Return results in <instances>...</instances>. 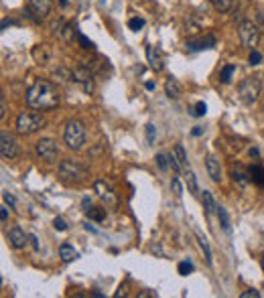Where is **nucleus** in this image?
<instances>
[{
	"instance_id": "4",
	"label": "nucleus",
	"mask_w": 264,
	"mask_h": 298,
	"mask_svg": "<svg viewBox=\"0 0 264 298\" xmlns=\"http://www.w3.org/2000/svg\"><path fill=\"white\" fill-rule=\"evenodd\" d=\"M260 90H262V81H260V77L252 75V77H246V79L238 85V96H240V100H242L244 104L252 106V104L258 100Z\"/></svg>"
},
{
	"instance_id": "6",
	"label": "nucleus",
	"mask_w": 264,
	"mask_h": 298,
	"mask_svg": "<svg viewBox=\"0 0 264 298\" xmlns=\"http://www.w3.org/2000/svg\"><path fill=\"white\" fill-rule=\"evenodd\" d=\"M43 126H45V120L39 114H20L16 118V130L20 134H35Z\"/></svg>"
},
{
	"instance_id": "33",
	"label": "nucleus",
	"mask_w": 264,
	"mask_h": 298,
	"mask_svg": "<svg viewBox=\"0 0 264 298\" xmlns=\"http://www.w3.org/2000/svg\"><path fill=\"white\" fill-rule=\"evenodd\" d=\"M154 138H156V128H154V124H148L146 126V142L154 144Z\"/></svg>"
},
{
	"instance_id": "10",
	"label": "nucleus",
	"mask_w": 264,
	"mask_h": 298,
	"mask_svg": "<svg viewBox=\"0 0 264 298\" xmlns=\"http://www.w3.org/2000/svg\"><path fill=\"white\" fill-rule=\"evenodd\" d=\"M94 189H96V193H98V197L106 203V205H116V195H114V191H112V187L110 185H106L104 181H96L94 183Z\"/></svg>"
},
{
	"instance_id": "43",
	"label": "nucleus",
	"mask_w": 264,
	"mask_h": 298,
	"mask_svg": "<svg viewBox=\"0 0 264 298\" xmlns=\"http://www.w3.org/2000/svg\"><path fill=\"white\" fill-rule=\"evenodd\" d=\"M0 217H2V221H6L8 219V211L6 209H0Z\"/></svg>"
},
{
	"instance_id": "16",
	"label": "nucleus",
	"mask_w": 264,
	"mask_h": 298,
	"mask_svg": "<svg viewBox=\"0 0 264 298\" xmlns=\"http://www.w3.org/2000/svg\"><path fill=\"white\" fill-rule=\"evenodd\" d=\"M33 59L39 63V65H47L49 59H51V49L47 45H37L33 49Z\"/></svg>"
},
{
	"instance_id": "36",
	"label": "nucleus",
	"mask_w": 264,
	"mask_h": 298,
	"mask_svg": "<svg viewBox=\"0 0 264 298\" xmlns=\"http://www.w3.org/2000/svg\"><path fill=\"white\" fill-rule=\"evenodd\" d=\"M77 41L84 45V49H94V43H92V41H88V39H86L82 33H77Z\"/></svg>"
},
{
	"instance_id": "22",
	"label": "nucleus",
	"mask_w": 264,
	"mask_h": 298,
	"mask_svg": "<svg viewBox=\"0 0 264 298\" xmlns=\"http://www.w3.org/2000/svg\"><path fill=\"white\" fill-rule=\"evenodd\" d=\"M86 215H88L90 219L102 223V221L106 219V209H102V207H90V209H86Z\"/></svg>"
},
{
	"instance_id": "37",
	"label": "nucleus",
	"mask_w": 264,
	"mask_h": 298,
	"mask_svg": "<svg viewBox=\"0 0 264 298\" xmlns=\"http://www.w3.org/2000/svg\"><path fill=\"white\" fill-rule=\"evenodd\" d=\"M171 187H173V191H175V195H181L183 193V187H181V181L175 176L173 181H171Z\"/></svg>"
},
{
	"instance_id": "24",
	"label": "nucleus",
	"mask_w": 264,
	"mask_h": 298,
	"mask_svg": "<svg viewBox=\"0 0 264 298\" xmlns=\"http://www.w3.org/2000/svg\"><path fill=\"white\" fill-rule=\"evenodd\" d=\"M218 217H220V223H222V229L230 233V217H228V211L224 207H218Z\"/></svg>"
},
{
	"instance_id": "17",
	"label": "nucleus",
	"mask_w": 264,
	"mask_h": 298,
	"mask_svg": "<svg viewBox=\"0 0 264 298\" xmlns=\"http://www.w3.org/2000/svg\"><path fill=\"white\" fill-rule=\"evenodd\" d=\"M248 174H250V181H252L254 185H258L260 189H264V166H260V164H252V166L248 168Z\"/></svg>"
},
{
	"instance_id": "26",
	"label": "nucleus",
	"mask_w": 264,
	"mask_h": 298,
	"mask_svg": "<svg viewBox=\"0 0 264 298\" xmlns=\"http://www.w3.org/2000/svg\"><path fill=\"white\" fill-rule=\"evenodd\" d=\"M234 71H236V67H234V65H226V67L222 69L220 81H222V83H230V81H232V75H234Z\"/></svg>"
},
{
	"instance_id": "38",
	"label": "nucleus",
	"mask_w": 264,
	"mask_h": 298,
	"mask_svg": "<svg viewBox=\"0 0 264 298\" xmlns=\"http://www.w3.org/2000/svg\"><path fill=\"white\" fill-rule=\"evenodd\" d=\"M2 199H4V203H6V205H10V207H14V203H16V201H14V197H12L10 193H6V191L2 193Z\"/></svg>"
},
{
	"instance_id": "40",
	"label": "nucleus",
	"mask_w": 264,
	"mask_h": 298,
	"mask_svg": "<svg viewBox=\"0 0 264 298\" xmlns=\"http://www.w3.org/2000/svg\"><path fill=\"white\" fill-rule=\"evenodd\" d=\"M6 116V104H4V98L0 100V118H4Z\"/></svg>"
},
{
	"instance_id": "23",
	"label": "nucleus",
	"mask_w": 264,
	"mask_h": 298,
	"mask_svg": "<svg viewBox=\"0 0 264 298\" xmlns=\"http://www.w3.org/2000/svg\"><path fill=\"white\" fill-rule=\"evenodd\" d=\"M197 244H199V248H201V252H203V256H205L207 266H214V258H212V250H209V246H207V240L201 237V235H197Z\"/></svg>"
},
{
	"instance_id": "45",
	"label": "nucleus",
	"mask_w": 264,
	"mask_h": 298,
	"mask_svg": "<svg viewBox=\"0 0 264 298\" xmlns=\"http://www.w3.org/2000/svg\"><path fill=\"white\" fill-rule=\"evenodd\" d=\"M86 229H88V231H92V233H98V229H96L94 225H90V223H86Z\"/></svg>"
},
{
	"instance_id": "20",
	"label": "nucleus",
	"mask_w": 264,
	"mask_h": 298,
	"mask_svg": "<svg viewBox=\"0 0 264 298\" xmlns=\"http://www.w3.org/2000/svg\"><path fill=\"white\" fill-rule=\"evenodd\" d=\"M201 199H203V207H205V213H207V215H214V213L218 211V205H216V201H214V195H212L209 191H203Z\"/></svg>"
},
{
	"instance_id": "19",
	"label": "nucleus",
	"mask_w": 264,
	"mask_h": 298,
	"mask_svg": "<svg viewBox=\"0 0 264 298\" xmlns=\"http://www.w3.org/2000/svg\"><path fill=\"white\" fill-rule=\"evenodd\" d=\"M165 92H167V96H169L171 100H177V98L181 96V87H179V83H177L173 77H169V79L165 81Z\"/></svg>"
},
{
	"instance_id": "11",
	"label": "nucleus",
	"mask_w": 264,
	"mask_h": 298,
	"mask_svg": "<svg viewBox=\"0 0 264 298\" xmlns=\"http://www.w3.org/2000/svg\"><path fill=\"white\" fill-rule=\"evenodd\" d=\"M146 61H148V65H150L154 71H161V69L165 67V57H163L161 49H156V47H152V45L146 47Z\"/></svg>"
},
{
	"instance_id": "13",
	"label": "nucleus",
	"mask_w": 264,
	"mask_h": 298,
	"mask_svg": "<svg viewBox=\"0 0 264 298\" xmlns=\"http://www.w3.org/2000/svg\"><path fill=\"white\" fill-rule=\"evenodd\" d=\"M212 47H216L214 35H207V37L197 39V41H187V49L189 51H203V49H212Z\"/></svg>"
},
{
	"instance_id": "47",
	"label": "nucleus",
	"mask_w": 264,
	"mask_h": 298,
	"mask_svg": "<svg viewBox=\"0 0 264 298\" xmlns=\"http://www.w3.org/2000/svg\"><path fill=\"white\" fill-rule=\"evenodd\" d=\"M59 4H61V6H67V4H69V0H59Z\"/></svg>"
},
{
	"instance_id": "41",
	"label": "nucleus",
	"mask_w": 264,
	"mask_h": 298,
	"mask_svg": "<svg viewBox=\"0 0 264 298\" xmlns=\"http://www.w3.org/2000/svg\"><path fill=\"white\" fill-rule=\"evenodd\" d=\"M248 154H250V158H258V156H260V152H258L256 146H252V148L248 150Z\"/></svg>"
},
{
	"instance_id": "5",
	"label": "nucleus",
	"mask_w": 264,
	"mask_h": 298,
	"mask_svg": "<svg viewBox=\"0 0 264 298\" xmlns=\"http://www.w3.org/2000/svg\"><path fill=\"white\" fill-rule=\"evenodd\" d=\"M238 37H240V43L242 47L254 51L256 45H258V39H260V33H258V26L252 22V20H242L240 26H238Z\"/></svg>"
},
{
	"instance_id": "25",
	"label": "nucleus",
	"mask_w": 264,
	"mask_h": 298,
	"mask_svg": "<svg viewBox=\"0 0 264 298\" xmlns=\"http://www.w3.org/2000/svg\"><path fill=\"white\" fill-rule=\"evenodd\" d=\"M212 4L220 10V12H230L234 6V0H212Z\"/></svg>"
},
{
	"instance_id": "46",
	"label": "nucleus",
	"mask_w": 264,
	"mask_h": 298,
	"mask_svg": "<svg viewBox=\"0 0 264 298\" xmlns=\"http://www.w3.org/2000/svg\"><path fill=\"white\" fill-rule=\"evenodd\" d=\"M31 242H33V246H35V250H39L41 246H39V242H37V237L35 235H31Z\"/></svg>"
},
{
	"instance_id": "44",
	"label": "nucleus",
	"mask_w": 264,
	"mask_h": 298,
	"mask_svg": "<svg viewBox=\"0 0 264 298\" xmlns=\"http://www.w3.org/2000/svg\"><path fill=\"white\" fill-rule=\"evenodd\" d=\"M144 87H146L148 92H152V90H154V83H152V81H146V83H144Z\"/></svg>"
},
{
	"instance_id": "42",
	"label": "nucleus",
	"mask_w": 264,
	"mask_h": 298,
	"mask_svg": "<svg viewBox=\"0 0 264 298\" xmlns=\"http://www.w3.org/2000/svg\"><path fill=\"white\" fill-rule=\"evenodd\" d=\"M191 134H193V136H201V134H203V128H199V126H195V128L191 130Z\"/></svg>"
},
{
	"instance_id": "48",
	"label": "nucleus",
	"mask_w": 264,
	"mask_h": 298,
	"mask_svg": "<svg viewBox=\"0 0 264 298\" xmlns=\"http://www.w3.org/2000/svg\"><path fill=\"white\" fill-rule=\"evenodd\" d=\"M260 266H262V270H264V258H262V262H260Z\"/></svg>"
},
{
	"instance_id": "35",
	"label": "nucleus",
	"mask_w": 264,
	"mask_h": 298,
	"mask_svg": "<svg viewBox=\"0 0 264 298\" xmlns=\"http://www.w3.org/2000/svg\"><path fill=\"white\" fill-rule=\"evenodd\" d=\"M53 227H55L57 231H65V229H67V223H65L61 217H55V219H53Z\"/></svg>"
},
{
	"instance_id": "39",
	"label": "nucleus",
	"mask_w": 264,
	"mask_h": 298,
	"mask_svg": "<svg viewBox=\"0 0 264 298\" xmlns=\"http://www.w3.org/2000/svg\"><path fill=\"white\" fill-rule=\"evenodd\" d=\"M242 298H260V292L258 290H246V292H242Z\"/></svg>"
},
{
	"instance_id": "30",
	"label": "nucleus",
	"mask_w": 264,
	"mask_h": 298,
	"mask_svg": "<svg viewBox=\"0 0 264 298\" xmlns=\"http://www.w3.org/2000/svg\"><path fill=\"white\" fill-rule=\"evenodd\" d=\"M154 160H156V166H159L161 170H167V166H169V156H167V154H156Z\"/></svg>"
},
{
	"instance_id": "34",
	"label": "nucleus",
	"mask_w": 264,
	"mask_h": 298,
	"mask_svg": "<svg viewBox=\"0 0 264 298\" xmlns=\"http://www.w3.org/2000/svg\"><path fill=\"white\" fill-rule=\"evenodd\" d=\"M248 61H250V65H260V61H262V55H260V53L254 49V51H250V59H248Z\"/></svg>"
},
{
	"instance_id": "32",
	"label": "nucleus",
	"mask_w": 264,
	"mask_h": 298,
	"mask_svg": "<svg viewBox=\"0 0 264 298\" xmlns=\"http://www.w3.org/2000/svg\"><path fill=\"white\" fill-rule=\"evenodd\" d=\"M205 112H207V106L203 102H197L195 108L191 110V116H205Z\"/></svg>"
},
{
	"instance_id": "8",
	"label": "nucleus",
	"mask_w": 264,
	"mask_h": 298,
	"mask_svg": "<svg viewBox=\"0 0 264 298\" xmlns=\"http://www.w3.org/2000/svg\"><path fill=\"white\" fill-rule=\"evenodd\" d=\"M0 154H2V158H14L18 154V144L8 132L0 134Z\"/></svg>"
},
{
	"instance_id": "31",
	"label": "nucleus",
	"mask_w": 264,
	"mask_h": 298,
	"mask_svg": "<svg viewBox=\"0 0 264 298\" xmlns=\"http://www.w3.org/2000/svg\"><path fill=\"white\" fill-rule=\"evenodd\" d=\"M128 26H130V31H140L142 26H144V18H140V16H134L128 20Z\"/></svg>"
},
{
	"instance_id": "3",
	"label": "nucleus",
	"mask_w": 264,
	"mask_h": 298,
	"mask_svg": "<svg viewBox=\"0 0 264 298\" xmlns=\"http://www.w3.org/2000/svg\"><path fill=\"white\" fill-rule=\"evenodd\" d=\"M59 176L65 181V183H82L86 176H88V170H86V166L84 164H80L77 160H71V158H67V160H63L61 164H59Z\"/></svg>"
},
{
	"instance_id": "21",
	"label": "nucleus",
	"mask_w": 264,
	"mask_h": 298,
	"mask_svg": "<svg viewBox=\"0 0 264 298\" xmlns=\"http://www.w3.org/2000/svg\"><path fill=\"white\" fill-rule=\"evenodd\" d=\"M59 256H61L63 262H71V260L77 258V252L73 250V246H69V244H61V246H59Z\"/></svg>"
},
{
	"instance_id": "12",
	"label": "nucleus",
	"mask_w": 264,
	"mask_h": 298,
	"mask_svg": "<svg viewBox=\"0 0 264 298\" xmlns=\"http://www.w3.org/2000/svg\"><path fill=\"white\" fill-rule=\"evenodd\" d=\"M27 240H31V237H27V233L20 229V227H10L8 229V242H10V246L14 248V250H22L24 246H27Z\"/></svg>"
},
{
	"instance_id": "9",
	"label": "nucleus",
	"mask_w": 264,
	"mask_h": 298,
	"mask_svg": "<svg viewBox=\"0 0 264 298\" xmlns=\"http://www.w3.org/2000/svg\"><path fill=\"white\" fill-rule=\"evenodd\" d=\"M71 77H73V81H77V83L84 87L86 94H92L94 85H92V73H90V69H86V67H77V69H73Z\"/></svg>"
},
{
	"instance_id": "28",
	"label": "nucleus",
	"mask_w": 264,
	"mask_h": 298,
	"mask_svg": "<svg viewBox=\"0 0 264 298\" xmlns=\"http://www.w3.org/2000/svg\"><path fill=\"white\" fill-rule=\"evenodd\" d=\"M177 270H179V274H181V276H187V274H191V272H193V264H191V262H179Z\"/></svg>"
},
{
	"instance_id": "27",
	"label": "nucleus",
	"mask_w": 264,
	"mask_h": 298,
	"mask_svg": "<svg viewBox=\"0 0 264 298\" xmlns=\"http://www.w3.org/2000/svg\"><path fill=\"white\" fill-rule=\"evenodd\" d=\"M185 176H187V187H189V191L197 195V193H199V187H197V178H195V174L187 168V174H185Z\"/></svg>"
},
{
	"instance_id": "29",
	"label": "nucleus",
	"mask_w": 264,
	"mask_h": 298,
	"mask_svg": "<svg viewBox=\"0 0 264 298\" xmlns=\"http://www.w3.org/2000/svg\"><path fill=\"white\" fill-rule=\"evenodd\" d=\"M175 156H177V160H179L181 166H187V156H185V150H183L181 144L175 146Z\"/></svg>"
},
{
	"instance_id": "18",
	"label": "nucleus",
	"mask_w": 264,
	"mask_h": 298,
	"mask_svg": "<svg viewBox=\"0 0 264 298\" xmlns=\"http://www.w3.org/2000/svg\"><path fill=\"white\" fill-rule=\"evenodd\" d=\"M232 178H234V183L240 185V187H246V185L250 183V174H248V170H244L242 166H234V168H232Z\"/></svg>"
},
{
	"instance_id": "2",
	"label": "nucleus",
	"mask_w": 264,
	"mask_h": 298,
	"mask_svg": "<svg viewBox=\"0 0 264 298\" xmlns=\"http://www.w3.org/2000/svg\"><path fill=\"white\" fill-rule=\"evenodd\" d=\"M63 138H65V144L71 150H80L86 144V126L80 120H69L65 124Z\"/></svg>"
},
{
	"instance_id": "15",
	"label": "nucleus",
	"mask_w": 264,
	"mask_h": 298,
	"mask_svg": "<svg viewBox=\"0 0 264 298\" xmlns=\"http://www.w3.org/2000/svg\"><path fill=\"white\" fill-rule=\"evenodd\" d=\"M29 6L39 18H45L51 10V0H29Z\"/></svg>"
},
{
	"instance_id": "7",
	"label": "nucleus",
	"mask_w": 264,
	"mask_h": 298,
	"mask_svg": "<svg viewBox=\"0 0 264 298\" xmlns=\"http://www.w3.org/2000/svg\"><path fill=\"white\" fill-rule=\"evenodd\" d=\"M37 154H39L43 160L53 162V160L57 158V154H59V148H57V144H55L53 140L43 138V140H39V142H37Z\"/></svg>"
},
{
	"instance_id": "14",
	"label": "nucleus",
	"mask_w": 264,
	"mask_h": 298,
	"mask_svg": "<svg viewBox=\"0 0 264 298\" xmlns=\"http://www.w3.org/2000/svg\"><path fill=\"white\" fill-rule=\"evenodd\" d=\"M205 166H207V172H209L212 181L220 183V181H222V164H220V160H218L216 156L209 154V156L205 158Z\"/></svg>"
},
{
	"instance_id": "1",
	"label": "nucleus",
	"mask_w": 264,
	"mask_h": 298,
	"mask_svg": "<svg viewBox=\"0 0 264 298\" xmlns=\"http://www.w3.org/2000/svg\"><path fill=\"white\" fill-rule=\"evenodd\" d=\"M27 104L33 110H51L59 104V92L51 81L37 79L27 90Z\"/></svg>"
}]
</instances>
